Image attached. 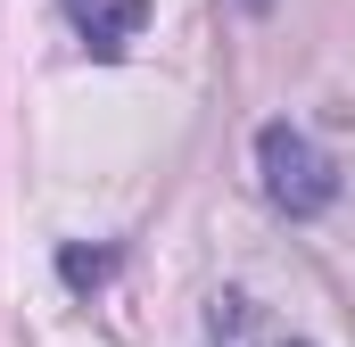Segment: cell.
<instances>
[{
    "label": "cell",
    "instance_id": "277c9868",
    "mask_svg": "<svg viewBox=\"0 0 355 347\" xmlns=\"http://www.w3.org/2000/svg\"><path fill=\"white\" fill-rule=\"evenodd\" d=\"M240 8H272V0H240Z\"/></svg>",
    "mask_w": 355,
    "mask_h": 347
},
{
    "label": "cell",
    "instance_id": "7a4b0ae2",
    "mask_svg": "<svg viewBox=\"0 0 355 347\" xmlns=\"http://www.w3.org/2000/svg\"><path fill=\"white\" fill-rule=\"evenodd\" d=\"M67 17L83 25V50H99V58H124V42L149 25L141 0H67Z\"/></svg>",
    "mask_w": 355,
    "mask_h": 347
},
{
    "label": "cell",
    "instance_id": "6da1fadb",
    "mask_svg": "<svg viewBox=\"0 0 355 347\" xmlns=\"http://www.w3.org/2000/svg\"><path fill=\"white\" fill-rule=\"evenodd\" d=\"M257 174H265V198L281 215H297V223L339 198V166H331L297 124H265V133H257Z\"/></svg>",
    "mask_w": 355,
    "mask_h": 347
},
{
    "label": "cell",
    "instance_id": "3957f363",
    "mask_svg": "<svg viewBox=\"0 0 355 347\" xmlns=\"http://www.w3.org/2000/svg\"><path fill=\"white\" fill-rule=\"evenodd\" d=\"M207 331H215V347H306V339H289V331H272L265 314H257V298H240V289H223L207 306Z\"/></svg>",
    "mask_w": 355,
    "mask_h": 347
}]
</instances>
